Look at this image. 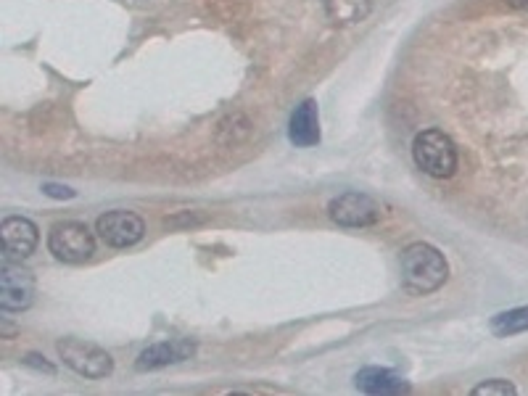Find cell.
<instances>
[{
    "label": "cell",
    "mask_w": 528,
    "mask_h": 396,
    "mask_svg": "<svg viewBox=\"0 0 528 396\" xmlns=\"http://www.w3.org/2000/svg\"><path fill=\"white\" fill-rule=\"evenodd\" d=\"M96 233L111 249H130L146 235V222L140 220L135 212L114 209V212H106L98 217Z\"/></svg>",
    "instance_id": "52a82bcc"
},
{
    "label": "cell",
    "mask_w": 528,
    "mask_h": 396,
    "mask_svg": "<svg viewBox=\"0 0 528 396\" xmlns=\"http://www.w3.org/2000/svg\"><path fill=\"white\" fill-rule=\"evenodd\" d=\"M354 386L370 396H402L412 391L410 383L389 367H362L360 373L354 375Z\"/></svg>",
    "instance_id": "9c48e42d"
},
{
    "label": "cell",
    "mask_w": 528,
    "mask_h": 396,
    "mask_svg": "<svg viewBox=\"0 0 528 396\" xmlns=\"http://www.w3.org/2000/svg\"><path fill=\"white\" fill-rule=\"evenodd\" d=\"M27 365L30 367H40V370H45V373H56V367L53 365H48V362H45V357H37V354H27Z\"/></svg>",
    "instance_id": "9a60e30c"
},
{
    "label": "cell",
    "mask_w": 528,
    "mask_h": 396,
    "mask_svg": "<svg viewBox=\"0 0 528 396\" xmlns=\"http://www.w3.org/2000/svg\"><path fill=\"white\" fill-rule=\"evenodd\" d=\"M328 214L341 228H373L381 222V204L365 193H341L328 204Z\"/></svg>",
    "instance_id": "8992f818"
},
{
    "label": "cell",
    "mask_w": 528,
    "mask_h": 396,
    "mask_svg": "<svg viewBox=\"0 0 528 396\" xmlns=\"http://www.w3.org/2000/svg\"><path fill=\"white\" fill-rule=\"evenodd\" d=\"M402 264L404 288L415 296H426L439 291L449 278V264L436 246L431 243H410L399 257Z\"/></svg>",
    "instance_id": "6da1fadb"
},
{
    "label": "cell",
    "mask_w": 528,
    "mask_h": 396,
    "mask_svg": "<svg viewBox=\"0 0 528 396\" xmlns=\"http://www.w3.org/2000/svg\"><path fill=\"white\" fill-rule=\"evenodd\" d=\"M35 299V278L22 262L3 259L0 264V309L3 312H24Z\"/></svg>",
    "instance_id": "5b68a950"
},
{
    "label": "cell",
    "mask_w": 528,
    "mask_h": 396,
    "mask_svg": "<svg viewBox=\"0 0 528 396\" xmlns=\"http://www.w3.org/2000/svg\"><path fill=\"white\" fill-rule=\"evenodd\" d=\"M40 241L37 225L27 217H6L0 222V243H3V259L24 262L32 257Z\"/></svg>",
    "instance_id": "ba28073f"
},
{
    "label": "cell",
    "mask_w": 528,
    "mask_h": 396,
    "mask_svg": "<svg viewBox=\"0 0 528 396\" xmlns=\"http://www.w3.org/2000/svg\"><path fill=\"white\" fill-rule=\"evenodd\" d=\"M45 193L51 198H74L72 188H61V185H45Z\"/></svg>",
    "instance_id": "2e32d148"
},
{
    "label": "cell",
    "mask_w": 528,
    "mask_h": 396,
    "mask_svg": "<svg viewBox=\"0 0 528 396\" xmlns=\"http://www.w3.org/2000/svg\"><path fill=\"white\" fill-rule=\"evenodd\" d=\"M473 394L476 396H492V394H499V396H513V394H518V389H515L513 383L510 381H502V378H494V381H486V383H481V386H476V389H473Z\"/></svg>",
    "instance_id": "5bb4252c"
},
{
    "label": "cell",
    "mask_w": 528,
    "mask_h": 396,
    "mask_svg": "<svg viewBox=\"0 0 528 396\" xmlns=\"http://www.w3.org/2000/svg\"><path fill=\"white\" fill-rule=\"evenodd\" d=\"M373 8V0H325V14L333 24H357L362 22Z\"/></svg>",
    "instance_id": "7c38bea8"
},
{
    "label": "cell",
    "mask_w": 528,
    "mask_h": 396,
    "mask_svg": "<svg viewBox=\"0 0 528 396\" xmlns=\"http://www.w3.org/2000/svg\"><path fill=\"white\" fill-rule=\"evenodd\" d=\"M412 159L418 164L426 175L436 177V180H444V177H452L457 172V146L452 143L447 132L436 130H423L415 135L412 140Z\"/></svg>",
    "instance_id": "7a4b0ae2"
},
{
    "label": "cell",
    "mask_w": 528,
    "mask_h": 396,
    "mask_svg": "<svg viewBox=\"0 0 528 396\" xmlns=\"http://www.w3.org/2000/svg\"><path fill=\"white\" fill-rule=\"evenodd\" d=\"M56 352H59L61 362H64L69 370H74L82 378H106V375L114 373V360L111 354L101 346L90 344V341H82V338H64L56 344Z\"/></svg>",
    "instance_id": "3957f363"
},
{
    "label": "cell",
    "mask_w": 528,
    "mask_h": 396,
    "mask_svg": "<svg viewBox=\"0 0 528 396\" xmlns=\"http://www.w3.org/2000/svg\"><path fill=\"white\" fill-rule=\"evenodd\" d=\"M505 3L510 8H518V11H521V8H528V0H505Z\"/></svg>",
    "instance_id": "e0dca14e"
},
{
    "label": "cell",
    "mask_w": 528,
    "mask_h": 396,
    "mask_svg": "<svg viewBox=\"0 0 528 396\" xmlns=\"http://www.w3.org/2000/svg\"><path fill=\"white\" fill-rule=\"evenodd\" d=\"M48 251L59 262L82 264L96 254V235L82 222H59L48 233Z\"/></svg>",
    "instance_id": "277c9868"
},
{
    "label": "cell",
    "mask_w": 528,
    "mask_h": 396,
    "mask_svg": "<svg viewBox=\"0 0 528 396\" xmlns=\"http://www.w3.org/2000/svg\"><path fill=\"white\" fill-rule=\"evenodd\" d=\"M494 336H515V333H523L528 330V307H515L507 309L502 315H497L492 320Z\"/></svg>",
    "instance_id": "4fadbf2b"
},
{
    "label": "cell",
    "mask_w": 528,
    "mask_h": 396,
    "mask_svg": "<svg viewBox=\"0 0 528 396\" xmlns=\"http://www.w3.org/2000/svg\"><path fill=\"white\" fill-rule=\"evenodd\" d=\"M196 354V344L191 338H177V341H162V344L148 346L146 352H140L135 367L138 370H159V367L177 365V362L191 360Z\"/></svg>",
    "instance_id": "30bf717a"
},
{
    "label": "cell",
    "mask_w": 528,
    "mask_h": 396,
    "mask_svg": "<svg viewBox=\"0 0 528 396\" xmlns=\"http://www.w3.org/2000/svg\"><path fill=\"white\" fill-rule=\"evenodd\" d=\"M288 138L299 148H309L320 143V111L312 98L296 106L291 114V125H288Z\"/></svg>",
    "instance_id": "8fae6325"
}]
</instances>
